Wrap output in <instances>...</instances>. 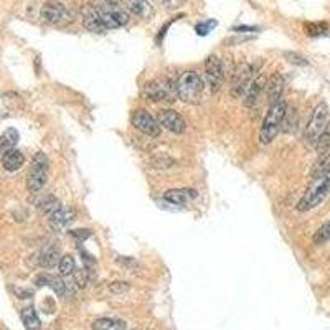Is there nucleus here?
Here are the masks:
<instances>
[{
  "mask_svg": "<svg viewBox=\"0 0 330 330\" xmlns=\"http://www.w3.org/2000/svg\"><path fill=\"white\" fill-rule=\"evenodd\" d=\"M175 88L177 96L183 103L198 104L202 99L203 89H205V81H203V78L196 71H185L177 80Z\"/></svg>",
  "mask_w": 330,
  "mask_h": 330,
  "instance_id": "1",
  "label": "nucleus"
},
{
  "mask_svg": "<svg viewBox=\"0 0 330 330\" xmlns=\"http://www.w3.org/2000/svg\"><path fill=\"white\" fill-rule=\"evenodd\" d=\"M93 7L99 14L106 28H119L129 22V14L117 0H96Z\"/></svg>",
  "mask_w": 330,
  "mask_h": 330,
  "instance_id": "2",
  "label": "nucleus"
},
{
  "mask_svg": "<svg viewBox=\"0 0 330 330\" xmlns=\"http://www.w3.org/2000/svg\"><path fill=\"white\" fill-rule=\"evenodd\" d=\"M330 191V170L322 173L320 177L314 178L310 188L305 191V195L301 198V202L297 203L299 212H309V210L315 208L317 205L325 200V196Z\"/></svg>",
  "mask_w": 330,
  "mask_h": 330,
  "instance_id": "3",
  "label": "nucleus"
},
{
  "mask_svg": "<svg viewBox=\"0 0 330 330\" xmlns=\"http://www.w3.org/2000/svg\"><path fill=\"white\" fill-rule=\"evenodd\" d=\"M286 109H287V104L283 99H281L279 103H276L274 106H269L268 114H266V117H264L261 130H259V139L262 144L273 142L274 137L279 134Z\"/></svg>",
  "mask_w": 330,
  "mask_h": 330,
  "instance_id": "4",
  "label": "nucleus"
},
{
  "mask_svg": "<svg viewBox=\"0 0 330 330\" xmlns=\"http://www.w3.org/2000/svg\"><path fill=\"white\" fill-rule=\"evenodd\" d=\"M48 178V159L43 152H38L32 160V169L28 173L27 187L30 193H38L45 187Z\"/></svg>",
  "mask_w": 330,
  "mask_h": 330,
  "instance_id": "5",
  "label": "nucleus"
},
{
  "mask_svg": "<svg viewBox=\"0 0 330 330\" xmlns=\"http://www.w3.org/2000/svg\"><path fill=\"white\" fill-rule=\"evenodd\" d=\"M328 122V107L325 103L317 104V107L312 112V117L305 127V141L312 146H315L317 139L320 137L322 130L325 129V125Z\"/></svg>",
  "mask_w": 330,
  "mask_h": 330,
  "instance_id": "6",
  "label": "nucleus"
},
{
  "mask_svg": "<svg viewBox=\"0 0 330 330\" xmlns=\"http://www.w3.org/2000/svg\"><path fill=\"white\" fill-rule=\"evenodd\" d=\"M41 19L50 25H66V23L71 22V12L68 10L66 5L61 2H56V0H50L46 2L43 7H41Z\"/></svg>",
  "mask_w": 330,
  "mask_h": 330,
  "instance_id": "7",
  "label": "nucleus"
},
{
  "mask_svg": "<svg viewBox=\"0 0 330 330\" xmlns=\"http://www.w3.org/2000/svg\"><path fill=\"white\" fill-rule=\"evenodd\" d=\"M144 96L154 103H173L177 96L175 85H167V83L151 81L144 86Z\"/></svg>",
  "mask_w": 330,
  "mask_h": 330,
  "instance_id": "8",
  "label": "nucleus"
},
{
  "mask_svg": "<svg viewBox=\"0 0 330 330\" xmlns=\"http://www.w3.org/2000/svg\"><path fill=\"white\" fill-rule=\"evenodd\" d=\"M223 81H225V70L221 59L218 56H208L205 61V85L212 93H217L220 91Z\"/></svg>",
  "mask_w": 330,
  "mask_h": 330,
  "instance_id": "9",
  "label": "nucleus"
},
{
  "mask_svg": "<svg viewBox=\"0 0 330 330\" xmlns=\"http://www.w3.org/2000/svg\"><path fill=\"white\" fill-rule=\"evenodd\" d=\"M253 66L249 63H241L238 68L233 71L231 78V96L233 98H241L244 94L246 88L249 86V83L253 81Z\"/></svg>",
  "mask_w": 330,
  "mask_h": 330,
  "instance_id": "10",
  "label": "nucleus"
},
{
  "mask_svg": "<svg viewBox=\"0 0 330 330\" xmlns=\"http://www.w3.org/2000/svg\"><path fill=\"white\" fill-rule=\"evenodd\" d=\"M132 125H134L137 130H141L142 134H146V136L157 137L160 134L159 121L144 109H139V111L134 112V116H132Z\"/></svg>",
  "mask_w": 330,
  "mask_h": 330,
  "instance_id": "11",
  "label": "nucleus"
},
{
  "mask_svg": "<svg viewBox=\"0 0 330 330\" xmlns=\"http://www.w3.org/2000/svg\"><path fill=\"white\" fill-rule=\"evenodd\" d=\"M157 121L160 124V127L170 130V132H173V134H182V132H185V129H187V122L183 121V117L172 109L159 111Z\"/></svg>",
  "mask_w": 330,
  "mask_h": 330,
  "instance_id": "12",
  "label": "nucleus"
},
{
  "mask_svg": "<svg viewBox=\"0 0 330 330\" xmlns=\"http://www.w3.org/2000/svg\"><path fill=\"white\" fill-rule=\"evenodd\" d=\"M266 98L269 106H274L276 103H279L283 99V93H284V78L279 73H273L271 76L266 80Z\"/></svg>",
  "mask_w": 330,
  "mask_h": 330,
  "instance_id": "13",
  "label": "nucleus"
},
{
  "mask_svg": "<svg viewBox=\"0 0 330 330\" xmlns=\"http://www.w3.org/2000/svg\"><path fill=\"white\" fill-rule=\"evenodd\" d=\"M73 220H75V212H73V210L59 207L58 210H55V212L50 215V226L55 231H63L71 223H73Z\"/></svg>",
  "mask_w": 330,
  "mask_h": 330,
  "instance_id": "14",
  "label": "nucleus"
},
{
  "mask_svg": "<svg viewBox=\"0 0 330 330\" xmlns=\"http://www.w3.org/2000/svg\"><path fill=\"white\" fill-rule=\"evenodd\" d=\"M264 86H266V78L264 76H257V78H253V81L249 83V86L246 88L244 91V98H243V104L246 107H253L257 99H259V96L262 93Z\"/></svg>",
  "mask_w": 330,
  "mask_h": 330,
  "instance_id": "15",
  "label": "nucleus"
},
{
  "mask_svg": "<svg viewBox=\"0 0 330 330\" xmlns=\"http://www.w3.org/2000/svg\"><path fill=\"white\" fill-rule=\"evenodd\" d=\"M83 25L93 33H104L107 30L106 25L103 23V20H101L99 14L96 12L94 7H91V5L83 10Z\"/></svg>",
  "mask_w": 330,
  "mask_h": 330,
  "instance_id": "16",
  "label": "nucleus"
},
{
  "mask_svg": "<svg viewBox=\"0 0 330 330\" xmlns=\"http://www.w3.org/2000/svg\"><path fill=\"white\" fill-rule=\"evenodd\" d=\"M196 198V191L193 188H172L164 193V200L172 205H185Z\"/></svg>",
  "mask_w": 330,
  "mask_h": 330,
  "instance_id": "17",
  "label": "nucleus"
},
{
  "mask_svg": "<svg viewBox=\"0 0 330 330\" xmlns=\"http://www.w3.org/2000/svg\"><path fill=\"white\" fill-rule=\"evenodd\" d=\"M122 5L124 9L130 12L132 15L139 17L142 20H147L152 17V7L151 4L147 2V0H122Z\"/></svg>",
  "mask_w": 330,
  "mask_h": 330,
  "instance_id": "18",
  "label": "nucleus"
},
{
  "mask_svg": "<svg viewBox=\"0 0 330 330\" xmlns=\"http://www.w3.org/2000/svg\"><path fill=\"white\" fill-rule=\"evenodd\" d=\"M23 164H25V157H23V154L20 151H17V149H12V151L5 152L2 157L4 169L9 172H15V170L22 169Z\"/></svg>",
  "mask_w": 330,
  "mask_h": 330,
  "instance_id": "19",
  "label": "nucleus"
},
{
  "mask_svg": "<svg viewBox=\"0 0 330 330\" xmlns=\"http://www.w3.org/2000/svg\"><path fill=\"white\" fill-rule=\"evenodd\" d=\"M37 284L38 286L51 287V289L56 292V296H59V297H64L66 296V284L63 283L61 278H56V276H50V274L38 276V278H37Z\"/></svg>",
  "mask_w": 330,
  "mask_h": 330,
  "instance_id": "20",
  "label": "nucleus"
},
{
  "mask_svg": "<svg viewBox=\"0 0 330 330\" xmlns=\"http://www.w3.org/2000/svg\"><path fill=\"white\" fill-rule=\"evenodd\" d=\"M59 259H61V257H59L58 248H55V246H46L38 256V264L41 268L50 269V268H55L56 264H59Z\"/></svg>",
  "mask_w": 330,
  "mask_h": 330,
  "instance_id": "21",
  "label": "nucleus"
},
{
  "mask_svg": "<svg viewBox=\"0 0 330 330\" xmlns=\"http://www.w3.org/2000/svg\"><path fill=\"white\" fill-rule=\"evenodd\" d=\"M327 170H330V147L325 152H322L319 155V159L315 160V164H314V167H312V172H310L312 180L320 177L322 173H325Z\"/></svg>",
  "mask_w": 330,
  "mask_h": 330,
  "instance_id": "22",
  "label": "nucleus"
},
{
  "mask_svg": "<svg viewBox=\"0 0 330 330\" xmlns=\"http://www.w3.org/2000/svg\"><path fill=\"white\" fill-rule=\"evenodd\" d=\"M19 132L17 129H7L4 132L2 136H0V152L5 154L12 151V149H15L17 142H19Z\"/></svg>",
  "mask_w": 330,
  "mask_h": 330,
  "instance_id": "23",
  "label": "nucleus"
},
{
  "mask_svg": "<svg viewBox=\"0 0 330 330\" xmlns=\"http://www.w3.org/2000/svg\"><path fill=\"white\" fill-rule=\"evenodd\" d=\"M20 315H22V322L27 330H40L41 328L40 317L37 315V310H35L33 307L23 309Z\"/></svg>",
  "mask_w": 330,
  "mask_h": 330,
  "instance_id": "24",
  "label": "nucleus"
},
{
  "mask_svg": "<svg viewBox=\"0 0 330 330\" xmlns=\"http://www.w3.org/2000/svg\"><path fill=\"white\" fill-rule=\"evenodd\" d=\"M93 330H125V322L119 319H98L93 322Z\"/></svg>",
  "mask_w": 330,
  "mask_h": 330,
  "instance_id": "25",
  "label": "nucleus"
},
{
  "mask_svg": "<svg viewBox=\"0 0 330 330\" xmlns=\"http://www.w3.org/2000/svg\"><path fill=\"white\" fill-rule=\"evenodd\" d=\"M58 269H59V274L61 276H73L76 271V264H75L73 256H70V254L61 256V259H59V264H58Z\"/></svg>",
  "mask_w": 330,
  "mask_h": 330,
  "instance_id": "26",
  "label": "nucleus"
},
{
  "mask_svg": "<svg viewBox=\"0 0 330 330\" xmlns=\"http://www.w3.org/2000/svg\"><path fill=\"white\" fill-rule=\"evenodd\" d=\"M38 208H40V212H43L46 215H51L53 212H55V210L59 208V203H58V200L53 195H46L43 200L38 203Z\"/></svg>",
  "mask_w": 330,
  "mask_h": 330,
  "instance_id": "27",
  "label": "nucleus"
},
{
  "mask_svg": "<svg viewBox=\"0 0 330 330\" xmlns=\"http://www.w3.org/2000/svg\"><path fill=\"white\" fill-rule=\"evenodd\" d=\"M328 147H330V122H327L325 129L322 130L320 137H319V139H317V142H315V149L319 151V154L325 152Z\"/></svg>",
  "mask_w": 330,
  "mask_h": 330,
  "instance_id": "28",
  "label": "nucleus"
},
{
  "mask_svg": "<svg viewBox=\"0 0 330 330\" xmlns=\"http://www.w3.org/2000/svg\"><path fill=\"white\" fill-rule=\"evenodd\" d=\"M330 239V221H327L325 225H322L314 235V243L315 244H323Z\"/></svg>",
  "mask_w": 330,
  "mask_h": 330,
  "instance_id": "29",
  "label": "nucleus"
},
{
  "mask_svg": "<svg viewBox=\"0 0 330 330\" xmlns=\"http://www.w3.org/2000/svg\"><path fill=\"white\" fill-rule=\"evenodd\" d=\"M4 103L7 104L10 109H17V107H22V98L15 93H5Z\"/></svg>",
  "mask_w": 330,
  "mask_h": 330,
  "instance_id": "30",
  "label": "nucleus"
},
{
  "mask_svg": "<svg viewBox=\"0 0 330 330\" xmlns=\"http://www.w3.org/2000/svg\"><path fill=\"white\" fill-rule=\"evenodd\" d=\"M327 23H309V25H305V32L310 37H315V35H323L327 32Z\"/></svg>",
  "mask_w": 330,
  "mask_h": 330,
  "instance_id": "31",
  "label": "nucleus"
},
{
  "mask_svg": "<svg viewBox=\"0 0 330 330\" xmlns=\"http://www.w3.org/2000/svg\"><path fill=\"white\" fill-rule=\"evenodd\" d=\"M217 25H218L217 20H208V22L198 23L195 30H196V33L200 35V37H205V35H208L210 32H212V28H215Z\"/></svg>",
  "mask_w": 330,
  "mask_h": 330,
  "instance_id": "32",
  "label": "nucleus"
},
{
  "mask_svg": "<svg viewBox=\"0 0 330 330\" xmlns=\"http://www.w3.org/2000/svg\"><path fill=\"white\" fill-rule=\"evenodd\" d=\"M173 165V159L170 157H167V155H164V157H155L152 159V167H155V169H169V167Z\"/></svg>",
  "mask_w": 330,
  "mask_h": 330,
  "instance_id": "33",
  "label": "nucleus"
},
{
  "mask_svg": "<svg viewBox=\"0 0 330 330\" xmlns=\"http://www.w3.org/2000/svg\"><path fill=\"white\" fill-rule=\"evenodd\" d=\"M284 56L287 58V61L289 63H294V64H299V66H307L309 64V61L305 59L304 56H301V55H297V53H284Z\"/></svg>",
  "mask_w": 330,
  "mask_h": 330,
  "instance_id": "34",
  "label": "nucleus"
},
{
  "mask_svg": "<svg viewBox=\"0 0 330 330\" xmlns=\"http://www.w3.org/2000/svg\"><path fill=\"white\" fill-rule=\"evenodd\" d=\"M75 281H76V284L80 286V287H85L86 283H88V271H86V268L85 269H76L75 271Z\"/></svg>",
  "mask_w": 330,
  "mask_h": 330,
  "instance_id": "35",
  "label": "nucleus"
},
{
  "mask_svg": "<svg viewBox=\"0 0 330 330\" xmlns=\"http://www.w3.org/2000/svg\"><path fill=\"white\" fill-rule=\"evenodd\" d=\"M130 289V286L127 283H112L109 286V291L112 294H117V296H121V294H125Z\"/></svg>",
  "mask_w": 330,
  "mask_h": 330,
  "instance_id": "36",
  "label": "nucleus"
},
{
  "mask_svg": "<svg viewBox=\"0 0 330 330\" xmlns=\"http://www.w3.org/2000/svg\"><path fill=\"white\" fill-rule=\"evenodd\" d=\"M160 2L164 4L167 9H173V7H178L180 4H183V0H160Z\"/></svg>",
  "mask_w": 330,
  "mask_h": 330,
  "instance_id": "37",
  "label": "nucleus"
},
{
  "mask_svg": "<svg viewBox=\"0 0 330 330\" xmlns=\"http://www.w3.org/2000/svg\"><path fill=\"white\" fill-rule=\"evenodd\" d=\"M15 292H17V296H19L20 299H28V297L33 294L30 289H19V287H17V289H15Z\"/></svg>",
  "mask_w": 330,
  "mask_h": 330,
  "instance_id": "38",
  "label": "nucleus"
}]
</instances>
